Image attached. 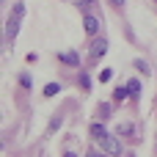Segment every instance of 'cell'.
Segmentation results:
<instances>
[{
	"label": "cell",
	"instance_id": "obj_13",
	"mask_svg": "<svg viewBox=\"0 0 157 157\" xmlns=\"http://www.w3.org/2000/svg\"><path fill=\"white\" fill-rule=\"evenodd\" d=\"M113 77V69H102V75H99V83H108Z\"/></svg>",
	"mask_w": 157,
	"mask_h": 157
},
{
	"label": "cell",
	"instance_id": "obj_20",
	"mask_svg": "<svg viewBox=\"0 0 157 157\" xmlns=\"http://www.w3.org/2000/svg\"><path fill=\"white\" fill-rule=\"evenodd\" d=\"M63 157H77V155H75V152H66V155H63Z\"/></svg>",
	"mask_w": 157,
	"mask_h": 157
},
{
	"label": "cell",
	"instance_id": "obj_19",
	"mask_svg": "<svg viewBox=\"0 0 157 157\" xmlns=\"http://www.w3.org/2000/svg\"><path fill=\"white\" fill-rule=\"evenodd\" d=\"M88 157H108V155H102V152H91Z\"/></svg>",
	"mask_w": 157,
	"mask_h": 157
},
{
	"label": "cell",
	"instance_id": "obj_21",
	"mask_svg": "<svg viewBox=\"0 0 157 157\" xmlns=\"http://www.w3.org/2000/svg\"><path fill=\"white\" fill-rule=\"evenodd\" d=\"M127 157H135V155H127Z\"/></svg>",
	"mask_w": 157,
	"mask_h": 157
},
{
	"label": "cell",
	"instance_id": "obj_15",
	"mask_svg": "<svg viewBox=\"0 0 157 157\" xmlns=\"http://www.w3.org/2000/svg\"><path fill=\"white\" fill-rule=\"evenodd\" d=\"M58 127H61V119H52V121H50V127H47V132H55Z\"/></svg>",
	"mask_w": 157,
	"mask_h": 157
},
{
	"label": "cell",
	"instance_id": "obj_4",
	"mask_svg": "<svg viewBox=\"0 0 157 157\" xmlns=\"http://www.w3.org/2000/svg\"><path fill=\"white\" fill-rule=\"evenodd\" d=\"M83 28H86L88 36H97V33H99V19H97L94 14H86V17H83Z\"/></svg>",
	"mask_w": 157,
	"mask_h": 157
},
{
	"label": "cell",
	"instance_id": "obj_3",
	"mask_svg": "<svg viewBox=\"0 0 157 157\" xmlns=\"http://www.w3.org/2000/svg\"><path fill=\"white\" fill-rule=\"evenodd\" d=\"M105 52H108V39H105V36L94 39V44H91V58H94V61H99Z\"/></svg>",
	"mask_w": 157,
	"mask_h": 157
},
{
	"label": "cell",
	"instance_id": "obj_14",
	"mask_svg": "<svg viewBox=\"0 0 157 157\" xmlns=\"http://www.w3.org/2000/svg\"><path fill=\"white\" fill-rule=\"evenodd\" d=\"M80 86H83V88H86V91H88V88H91V77H88V75H86V72H83V75H80Z\"/></svg>",
	"mask_w": 157,
	"mask_h": 157
},
{
	"label": "cell",
	"instance_id": "obj_10",
	"mask_svg": "<svg viewBox=\"0 0 157 157\" xmlns=\"http://www.w3.org/2000/svg\"><path fill=\"white\" fill-rule=\"evenodd\" d=\"M116 135H119V138H130V135H132V124H119Z\"/></svg>",
	"mask_w": 157,
	"mask_h": 157
},
{
	"label": "cell",
	"instance_id": "obj_16",
	"mask_svg": "<svg viewBox=\"0 0 157 157\" xmlns=\"http://www.w3.org/2000/svg\"><path fill=\"white\" fill-rule=\"evenodd\" d=\"M19 83H22V88H30V75H22V80H19Z\"/></svg>",
	"mask_w": 157,
	"mask_h": 157
},
{
	"label": "cell",
	"instance_id": "obj_9",
	"mask_svg": "<svg viewBox=\"0 0 157 157\" xmlns=\"http://www.w3.org/2000/svg\"><path fill=\"white\" fill-rule=\"evenodd\" d=\"M55 94H61V83H47L44 86V97H55Z\"/></svg>",
	"mask_w": 157,
	"mask_h": 157
},
{
	"label": "cell",
	"instance_id": "obj_1",
	"mask_svg": "<svg viewBox=\"0 0 157 157\" xmlns=\"http://www.w3.org/2000/svg\"><path fill=\"white\" fill-rule=\"evenodd\" d=\"M22 17H25V3H14V8H11L8 19H6V41H14V39H17Z\"/></svg>",
	"mask_w": 157,
	"mask_h": 157
},
{
	"label": "cell",
	"instance_id": "obj_2",
	"mask_svg": "<svg viewBox=\"0 0 157 157\" xmlns=\"http://www.w3.org/2000/svg\"><path fill=\"white\" fill-rule=\"evenodd\" d=\"M99 146H102V149H105L108 155H116V157H119L121 152H124V146H121V141H119V135H110V132H108V138H105V141H102Z\"/></svg>",
	"mask_w": 157,
	"mask_h": 157
},
{
	"label": "cell",
	"instance_id": "obj_7",
	"mask_svg": "<svg viewBox=\"0 0 157 157\" xmlns=\"http://www.w3.org/2000/svg\"><path fill=\"white\" fill-rule=\"evenodd\" d=\"M127 97H130V88H127V86H119V88L113 91V102H124Z\"/></svg>",
	"mask_w": 157,
	"mask_h": 157
},
{
	"label": "cell",
	"instance_id": "obj_6",
	"mask_svg": "<svg viewBox=\"0 0 157 157\" xmlns=\"http://www.w3.org/2000/svg\"><path fill=\"white\" fill-rule=\"evenodd\" d=\"M61 61H63L66 66H80V55H77L75 50H63V52H61Z\"/></svg>",
	"mask_w": 157,
	"mask_h": 157
},
{
	"label": "cell",
	"instance_id": "obj_17",
	"mask_svg": "<svg viewBox=\"0 0 157 157\" xmlns=\"http://www.w3.org/2000/svg\"><path fill=\"white\" fill-rule=\"evenodd\" d=\"M94 3H97V0H77V6H80V8H88V6H94Z\"/></svg>",
	"mask_w": 157,
	"mask_h": 157
},
{
	"label": "cell",
	"instance_id": "obj_5",
	"mask_svg": "<svg viewBox=\"0 0 157 157\" xmlns=\"http://www.w3.org/2000/svg\"><path fill=\"white\" fill-rule=\"evenodd\" d=\"M88 132H91V138H94V141H97V144H102V141H105V138H108V130H105V124H102V121H94V124H91V130H88Z\"/></svg>",
	"mask_w": 157,
	"mask_h": 157
},
{
	"label": "cell",
	"instance_id": "obj_8",
	"mask_svg": "<svg viewBox=\"0 0 157 157\" xmlns=\"http://www.w3.org/2000/svg\"><path fill=\"white\" fill-rule=\"evenodd\" d=\"M97 116H99V121H105L110 116V102H99L97 105Z\"/></svg>",
	"mask_w": 157,
	"mask_h": 157
},
{
	"label": "cell",
	"instance_id": "obj_18",
	"mask_svg": "<svg viewBox=\"0 0 157 157\" xmlns=\"http://www.w3.org/2000/svg\"><path fill=\"white\" fill-rule=\"evenodd\" d=\"M110 3H113V6H119V8H121V6H124V3H127V0H110Z\"/></svg>",
	"mask_w": 157,
	"mask_h": 157
},
{
	"label": "cell",
	"instance_id": "obj_11",
	"mask_svg": "<svg viewBox=\"0 0 157 157\" xmlns=\"http://www.w3.org/2000/svg\"><path fill=\"white\" fill-rule=\"evenodd\" d=\"M135 69H138V72H144V75H149V72H152V69H149V63H146V61H141V58H135Z\"/></svg>",
	"mask_w": 157,
	"mask_h": 157
},
{
	"label": "cell",
	"instance_id": "obj_12",
	"mask_svg": "<svg viewBox=\"0 0 157 157\" xmlns=\"http://www.w3.org/2000/svg\"><path fill=\"white\" fill-rule=\"evenodd\" d=\"M127 88H130V94H141V80H135V77H132V80L127 83Z\"/></svg>",
	"mask_w": 157,
	"mask_h": 157
}]
</instances>
